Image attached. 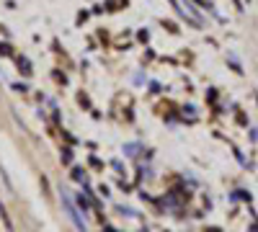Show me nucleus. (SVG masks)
<instances>
[{"label": "nucleus", "instance_id": "nucleus-1", "mask_svg": "<svg viewBox=\"0 0 258 232\" xmlns=\"http://www.w3.org/2000/svg\"><path fill=\"white\" fill-rule=\"evenodd\" d=\"M62 201H64V206H68V212H70V219L78 224V229H80V232H85V222L78 217V212H75V206L70 204V199H68V196H62Z\"/></svg>", "mask_w": 258, "mask_h": 232}]
</instances>
